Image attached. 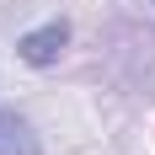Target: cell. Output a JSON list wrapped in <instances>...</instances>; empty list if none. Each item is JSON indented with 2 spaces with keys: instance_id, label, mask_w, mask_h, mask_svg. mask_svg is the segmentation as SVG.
Instances as JSON below:
<instances>
[{
  "instance_id": "1",
  "label": "cell",
  "mask_w": 155,
  "mask_h": 155,
  "mask_svg": "<svg viewBox=\"0 0 155 155\" xmlns=\"http://www.w3.org/2000/svg\"><path fill=\"white\" fill-rule=\"evenodd\" d=\"M64 48H70V21L54 16V21H43V27H32V32L16 38V59L32 64V70H48V64H59Z\"/></svg>"
},
{
  "instance_id": "2",
  "label": "cell",
  "mask_w": 155,
  "mask_h": 155,
  "mask_svg": "<svg viewBox=\"0 0 155 155\" xmlns=\"http://www.w3.org/2000/svg\"><path fill=\"white\" fill-rule=\"evenodd\" d=\"M0 155H43L32 123L16 118V112H5V107H0Z\"/></svg>"
}]
</instances>
